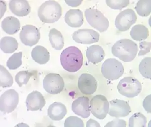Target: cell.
Here are the masks:
<instances>
[{
	"instance_id": "obj_1",
	"label": "cell",
	"mask_w": 151,
	"mask_h": 127,
	"mask_svg": "<svg viewBox=\"0 0 151 127\" xmlns=\"http://www.w3.org/2000/svg\"><path fill=\"white\" fill-rule=\"evenodd\" d=\"M60 61L63 68L65 71L75 73L78 71L82 66V53L76 47H69L62 52L60 54Z\"/></svg>"
},
{
	"instance_id": "obj_2",
	"label": "cell",
	"mask_w": 151,
	"mask_h": 127,
	"mask_svg": "<svg viewBox=\"0 0 151 127\" xmlns=\"http://www.w3.org/2000/svg\"><path fill=\"white\" fill-rule=\"evenodd\" d=\"M113 56L124 62L133 61L137 55L138 46L129 39H122L115 43L111 49Z\"/></svg>"
},
{
	"instance_id": "obj_3",
	"label": "cell",
	"mask_w": 151,
	"mask_h": 127,
	"mask_svg": "<svg viewBox=\"0 0 151 127\" xmlns=\"http://www.w3.org/2000/svg\"><path fill=\"white\" fill-rule=\"evenodd\" d=\"M62 15V7L55 1H45L38 10V16L40 20L46 24L56 22L60 19Z\"/></svg>"
},
{
	"instance_id": "obj_4",
	"label": "cell",
	"mask_w": 151,
	"mask_h": 127,
	"mask_svg": "<svg viewBox=\"0 0 151 127\" xmlns=\"http://www.w3.org/2000/svg\"><path fill=\"white\" fill-rule=\"evenodd\" d=\"M142 89L141 83L137 79L132 77L122 79L117 85V90L121 95L132 98L139 95Z\"/></svg>"
},
{
	"instance_id": "obj_5",
	"label": "cell",
	"mask_w": 151,
	"mask_h": 127,
	"mask_svg": "<svg viewBox=\"0 0 151 127\" xmlns=\"http://www.w3.org/2000/svg\"><path fill=\"white\" fill-rule=\"evenodd\" d=\"M103 77L107 80L114 81L119 79L124 72V67L119 60L110 58L104 62L101 67Z\"/></svg>"
},
{
	"instance_id": "obj_6",
	"label": "cell",
	"mask_w": 151,
	"mask_h": 127,
	"mask_svg": "<svg viewBox=\"0 0 151 127\" xmlns=\"http://www.w3.org/2000/svg\"><path fill=\"white\" fill-rule=\"evenodd\" d=\"M85 16L90 25L100 32L106 31L109 26L108 19L96 9H87L85 11Z\"/></svg>"
},
{
	"instance_id": "obj_7",
	"label": "cell",
	"mask_w": 151,
	"mask_h": 127,
	"mask_svg": "<svg viewBox=\"0 0 151 127\" xmlns=\"http://www.w3.org/2000/svg\"><path fill=\"white\" fill-rule=\"evenodd\" d=\"M90 106L93 115L99 120L104 119L109 110V103L106 98L102 95L94 96L90 101Z\"/></svg>"
},
{
	"instance_id": "obj_8",
	"label": "cell",
	"mask_w": 151,
	"mask_h": 127,
	"mask_svg": "<svg viewBox=\"0 0 151 127\" xmlns=\"http://www.w3.org/2000/svg\"><path fill=\"white\" fill-rule=\"evenodd\" d=\"M43 88L48 93L55 95L64 90L65 82L62 76L55 73L46 75L43 80Z\"/></svg>"
},
{
	"instance_id": "obj_9",
	"label": "cell",
	"mask_w": 151,
	"mask_h": 127,
	"mask_svg": "<svg viewBox=\"0 0 151 127\" xmlns=\"http://www.w3.org/2000/svg\"><path fill=\"white\" fill-rule=\"evenodd\" d=\"M19 94L14 89L5 92L0 98V110L4 113L13 112L19 103Z\"/></svg>"
},
{
	"instance_id": "obj_10",
	"label": "cell",
	"mask_w": 151,
	"mask_h": 127,
	"mask_svg": "<svg viewBox=\"0 0 151 127\" xmlns=\"http://www.w3.org/2000/svg\"><path fill=\"white\" fill-rule=\"evenodd\" d=\"M137 20L136 13L131 9L120 12L115 19V27L120 32L129 30Z\"/></svg>"
},
{
	"instance_id": "obj_11",
	"label": "cell",
	"mask_w": 151,
	"mask_h": 127,
	"mask_svg": "<svg viewBox=\"0 0 151 127\" xmlns=\"http://www.w3.org/2000/svg\"><path fill=\"white\" fill-rule=\"evenodd\" d=\"M40 38V30L35 26L27 25L22 28L20 33V39L25 46H35L38 42Z\"/></svg>"
},
{
	"instance_id": "obj_12",
	"label": "cell",
	"mask_w": 151,
	"mask_h": 127,
	"mask_svg": "<svg viewBox=\"0 0 151 127\" xmlns=\"http://www.w3.org/2000/svg\"><path fill=\"white\" fill-rule=\"evenodd\" d=\"M72 38L76 42L89 45L99 41V34L92 29H80L73 34Z\"/></svg>"
},
{
	"instance_id": "obj_13",
	"label": "cell",
	"mask_w": 151,
	"mask_h": 127,
	"mask_svg": "<svg viewBox=\"0 0 151 127\" xmlns=\"http://www.w3.org/2000/svg\"><path fill=\"white\" fill-rule=\"evenodd\" d=\"M97 86L96 79L89 74L84 73L79 78L78 87L81 93L84 95H92L96 91Z\"/></svg>"
},
{
	"instance_id": "obj_14",
	"label": "cell",
	"mask_w": 151,
	"mask_h": 127,
	"mask_svg": "<svg viewBox=\"0 0 151 127\" xmlns=\"http://www.w3.org/2000/svg\"><path fill=\"white\" fill-rule=\"evenodd\" d=\"M131 108L129 103L124 100L115 99L109 102L108 114L112 117H125L131 113Z\"/></svg>"
},
{
	"instance_id": "obj_15",
	"label": "cell",
	"mask_w": 151,
	"mask_h": 127,
	"mask_svg": "<svg viewBox=\"0 0 151 127\" xmlns=\"http://www.w3.org/2000/svg\"><path fill=\"white\" fill-rule=\"evenodd\" d=\"M72 110L76 115L87 119L91 113L89 99L84 96L79 97L73 102Z\"/></svg>"
},
{
	"instance_id": "obj_16",
	"label": "cell",
	"mask_w": 151,
	"mask_h": 127,
	"mask_svg": "<svg viewBox=\"0 0 151 127\" xmlns=\"http://www.w3.org/2000/svg\"><path fill=\"white\" fill-rule=\"evenodd\" d=\"M45 104L46 102L43 95L37 91L31 92L26 98V105L28 111L41 110L45 107Z\"/></svg>"
},
{
	"instance_id": "obj_17",
	"label": "cell",
	"mask_w": 151,
	"mask_h": 127,
	"mask_svg": "<svg viewBox=\"0 0 151 127\" xmlns=\"http://www.w3.org/2000/svg\"><path fill=\"white\" fill-rule=\"evenodd\" d=\"M9 6L12 13L18 17H25L31 12V7L27 1L12 0L9 2Z\"/></svg>"
},
{
	"instance_id": "obj_18",
	"label": "cell",
	"mask_w": 151,
	"mask_h": 127,
	"mask_svg": "<svg viewBox=\"0 0 151 127\" xmlns=\"http://www.w3.org/2000/svg\"><path fill=\"white\" fill-rule=\"evenodd\" d=\"M65 20L70 27H80L84 23L83 13L79 9H70L66 13Z\"/></svg>"
},
{
	"instance_id": "obj_19",
	"label": "cell",
	"mask_w": 151,
	"mask_h": 127,
	"mask_svg": "<svg viewBox=\"0 0 151 127\" xmlns=\"http://www.w3.org/2000/svg\"><path fill=\"white\" fill-rule=\"evenodd\" d=\"M86 55L88 60L93 64L101 62L105 57L104 50L98 45H94L88 48Z\"/></svg>"
},
{
	"instance_id": "obj_20",
	"label": "cell",
	"mask_w": 151,
	"mask_h": 127,
	"mask_svg": "<svg viewBox=\"0 0 151 127\" xmlns=\"http://www.w3.org/2000/svg\"><path fill=\"white\" fill-rule=\"evenodd\" d=\"M47 111L48 117L53 121L62 120L67 113L65 105L60 102H55L50 105Z\"/></svg>"
},
{
	"instance_id": "obj_21",
	"label": "cell",
	"mask_w": 151,
	"mask_h": 127,
	"mask_svg": "<svg viewBox=\"0 0 151 127\" xmlns=\"http://www.w3.org/2000/svg\"><path fill=\"white\" fill-rule=\"evenodd\" d=\"M1 27L4 31L9 35H14L20 28L19 20L14 17H7L2 21Z\"/></svg>"
},
{
	"instance_id": "obj_22",
	"label": "cell",
	"mask_w": 151,
	"mask_h": 127,
	"mask_svg": "<svg viewBox=\"0 0 151 127\" xmlns=\"http://www.w3.org/2000/svg\"><path fill=\"white\" fill-rule=\"evenodd\" d=\"M31 57L36 63L40 65L45 64L50 60V53L43 46H37L32 50Z\"/></svg>"
},
{
	"instance_id": "obj_23",
	"label": "cell",
	"mask_w": 151,
	"mask_h": 127,
	"mask_svg": "<svg viewBox=\"0 0 151 127\" xmlns=\"http://www.w3.org/2000/svg\"><path fill=\"white\" fill-rule=\"evenodd\" d=\"M48 36L50 44L55 49L60 51L63 48L64 38L60 31L55 28L51 29Z\"/></svg>"
},
{
	"instance_id": "obj_24",
	"label": "cell",
	"mask_w": 151,
	"mask_h": 127,
	"mask_svg": "<svg viewBox=\"0 0 151 127\" xmlns=\"http://www.w3.org/2000/svg\"><path fill=\"white\" fill-rule=\"evenodd\" d=\"M149 35V32L148 28L141 24L134 26L130 32L131 37L136 41H144L148 38Z\"/></svg>"
},
{
	"instance_id": "obj_25",
	"label": "cell",
	"mask_w": 151,
	"mask_h": 127,
	"mask_svg": "<svg viewBox=\"0 0 151 127\" xmlns=\"http://www.w3.org/2000/svg\"><path fill=\"white\" fill-rule=\"evenodd\" d=\"M0 48L4 53L11 54L17 50L18 43L14 38L5 37L1 39Z\"/></svg>"
},
{
	"instance_id": "obj_26",
	"label": "cell",
	"mask_w": 151,
	"mask_h": 127,
	"mask_svg": "<svg viewBox=\"0 0 151 127\" xmlns=\"http://www.w3.org/2000/svg\"><path fill=\"white\" fill-rule=\"evenodd\" d=\"M13 79L10 73L3 66H0V86L3 88H9L13 85Z\"/></svg>"
},
{
	"instance_id": "obj_27",
	"label": "cell",
	"mask_w": 151,
	"mask_h": 127,
	"mask_svg": "<svg viewBox=\"0 0 151 127\" xmlns=\"http://www.w3.org/2000/svg\"><path fill=\"white\" fill-rule=\"evenodd\" d=\"M136 12L141 17H148L151 14V1H139L136 5Z\"/></svg>"
},
{
	"instance_id": "obj_28",
	"label": "cell",
	"mask_w": 151,
	"mask_h": 127,
	"mask_svg": "<svg viewBox=\"0 0 151 127\" xmlns=\"http://www.w3.org/2000/svg\"><path fill=\"white\" fill-rule=\"evenodd\" d=\"M147 120L141 113H136L129 119V127H146Z\"/></svg>"
},
{
	"instance_id": "obj_29",
	"label": "cell",
	"mask_w": 151,
	"mask_h": 127,
	"mask_svg": "<svg viewBox=\"0 0 151 127\" xmlns=\"http://www.w3.org/2000/svg\"><path fill=\"white\" fill-rule=\"evenodd\" d=\"M139 71L141 75L146 79L151 78V58L146 57L143 59L139 65Z\"/></svg>"
},
{
	"instance_id": "obj_30",
	"label": "cell",
	"mask_w": 151,
	"mask_h": 127,
	"mask_svg": "<svg viewBox=\"0 0 151 127\" xmlns=\"http://www.w3.org/2000/svg\"><path fill=\"white\" fill-rule=\"evenodd\" d=\"M22 52L15 53L7 61V66L10 70L17 69L22 64Z\"/></svg>"
},
{
	"instance_id": "obj_31",
	"label": "cell",
	"mask_w": 151,
	"mask_h": 127,
	"mask_svg": "<svg viewBox=\"0 0 151 127\" xmlns=\"http://www.w3.org/2000/svg\"><path fill=\"white\" fill-rule=\"evenodd\" d=\"M33 74L27 71H20L16 74L15 81L20 87L23 85H26L29 81L30 78L32 76Z\"/></svg>"
},
{
	"instance_id": "obj_32",
	"label": "cell",
	"mask_w": 151,
	"mask_h": 127,
	"mask_svg": "<svg viewBox=\"0 0 151 127\" xmlns=\"http://www.w3.org/2000/svg\"><path fill=\"white\" fill-rule=\"evenodd\" d=\"M107 5L114 10H122L129 4V0H106Z\"/></svg>"
},
{
	"instance_id": "obj_33",
	"label": "cell",
	"mask_w": 151,
	"mask_h": 127,
	"mask_svg": "<svg viewBox=\"0 0 151 127\" xmlns=\"http://www.w3.org/2000/svg\"><path fill=\"white\" fill-rule=\"evenodd\" d=\"M64 127H84V124L82 120L77 117L71 116L65 119Z\"/></svg>"
},
{
	"instance_id": "obj_34",
	"label": "cell",
	"mask_w": 151,
	"mask_h": 127,
	"mask_svg": "<svg viewBox=\"0 0 151 127\" xmlns=\"http://www.w3.org/2000/svg\"><path fill=\"white\" fill-rule=\"evenodd\" d=\"M139 51L138 55L139 56H143L147 54L150 52L151 50V43L148 42L146 41H142L139 43Z\"/></svg>"
},
{
	"instance_id": "obj_35",
	"label": "cell",
	"mask_w": 151,
	"mask_h": 127,
	"mask_svg": "<svg viewBox=\"0 0 151 127\" xmlns=\"http://www.w3.org/2000/svg\"><path fill=\"white\" fill-rule=\"evenodd\" d=\"M127 126V122L122 119H115L105 126V127H125Z\"/></svg>"
},
{
	"instance_id": "obj_36",
	"label": "cell",
	"mask_w": 151,
	"mask_h": 127,
	"mask_svg": "<svg viewBox=\"0 0 151 127\" xmlns=\"http://www.w3.org/2000/svg\"><path fill=\"white\" fill-rule=\"evenodd\" d=\"M151 95H148L145 98L143 101V107L145 110L149 113H151Z\"/></svg>"
},
{
	"instance_id": "obj_37",
	"label": "cell",
	"mask_w": 151,
	"mask_h": 127,
	"mask_svg": "<svg viewBox=\"0 0 151 127\" xmlns=\"http://www.w3.org/2000/svg\"><path fill=\"white\" fill-rule=\"evenodd\" d=\"M68 5L72 7H77L81 5L82 1H65Z\"/></svg>"
},
{
	"instance_id": "obj_38",
	"label": "cell",
	"mask_w": 151,
	"mask_h": 127,
	"mask_svg": "<svg viewBox=\"0 0 151 127\" xmlns=\"http://www.w3.org/2000/svg\"><path fill=\"white\" fill-rule=\"evenodd\" d=\"M86 127H100V124L98 123V122H97L96 121L94 120H93V119H90L87 122Z\"/></svg>"
}]
</instances>
